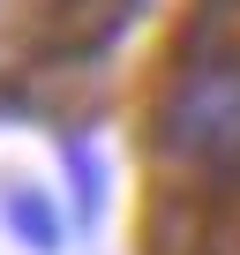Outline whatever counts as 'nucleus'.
I'll use <instances>...</instances> for the list:
<instances>
[{
  "mask_svg": "<svg viewBox=\"0 0 240 255\" xmlns=\"http://www.w3.org/2000/svg\"><path fill=\"white\" fill-rule=\"evenodd\" d=\"M158 143L210 180H240V53H203L173 75Z\"/></svg>",
  "mask_w": 240,
  "mask_h": 255,
  "instance_id": "f257e3e1",
  "label": "nucleus"
},
{
  "mask_svg": "<svg viewBox=\"0 0 240 255\" xmlns=\"http://www.w3.org/2000/svg\"><path fill=\"white\" fill-rule=\"evenodd\" d=\"M8 225L30 240V248H60V225H53V203H38V195H15L8 203Z\"/></svg>",
  "mask_w": 240,
  "mask_h": 255,
  "instance_id": "f03ea898",
  "label": "nucleus"
}]
</instances>
